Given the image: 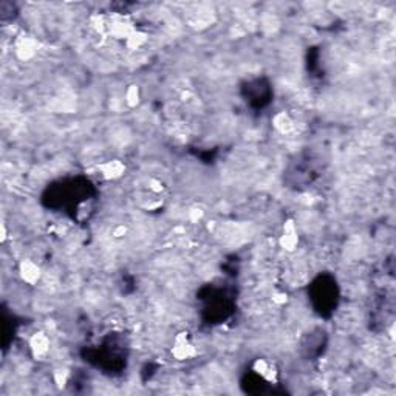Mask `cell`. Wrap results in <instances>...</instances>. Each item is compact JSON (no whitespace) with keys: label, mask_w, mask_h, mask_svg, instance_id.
Returning <instances> with one entry per match:
<instances>
[{"label":"cell","mask_w":396,"mask_h":396,"mask_svg":"<svg viewBox=\"0 0 396 396\" xmlns=\"http://www.w3.org/2000/svg\"><path fill=\"white\" fill-rule=\"evenodd\" d=\"M172 353H174V356H175L177 359H180V361H184V359H189V358L195 356V350H194V347L188 342V339H186V334H184V333L180 334V336H177Z\"/></svg>","instance_id":"6da1fadb"},{"label":"cell","mask_w":396,"mask_h":396,"mask_svg":"<svg viewBox=\"0 0 396 396\" xmlns=\"http://www.w3.org/2000/svg\"><path fill=\"white\" fill-rule=\"evenodd\" d=\"M98 169L102 172V177L107 180H115L118 177H121L126 171V166L118 161V159H113V161H107L101 166H98Z\"/></svg>","instance_id":"7a4b0ae2"},{"label":"cell","mask_w":396,"mask_h":396,"mask_svg":"<svg viewBox=\"0 0 396 396\" xmlns=\"http://www.w3.org/2000/svg\"><path fill=\"white\" fill-rule=\"evenodd\" d=\"M297 232H296V228H294V223L293 221H287L285 228H284V236H282L280 239V243L282 246H284L285 249L291 251L294 249V246L297 245Z\"/></svg>","instance_id":"3957f363"},{"label":"cell","mask_w":396,"mask_h":396,"mask_svg":"<svg viewBox=\"0 0 396 396\" xmlns=\"http://www.w3.org/2000/svg\"><path fill=\"white\" fill-rule=\"evenodd\" d=\"M48 347H50V341H48V337L43 333H37V334L33 336L31 348H33L36 356H43L48 352Z\"/></svg>","instance_id":"277c9868"},{"label":"cell","mask_w":396,"mask_h":396,"mask_svg":"<svg viewBox=\"0 0 396 396\" xmlns=\"http://www.w3.org/2000/svg\"><path fill=\"white\" fill-rule=\"evenodd\" d=\"M20 272H22L24 280L28 282V284H31V285L39 278V268L33 262H24L22 266H20Z\"/></svg>","instance_id":"5b68a950"},{"label":"cell","mask_w":396,"mask_h":396,"mask_svg":"<svg viewBox=\"0 0 396 396\" xmlns=\"http://www.w3.org/2000/svg\"><path fill=\"white\" fill-rule=\"evenodd\" d=\"M17 53L22 59L31 58V56H34V53H36V42L33 39H24L17 45Z\"/></svg>","instance_id":"8992f818"},{"label":"cell","mask_w":396,"mask_h":396,"mask_svg":"<svg viewBox=\"0 0 396 396\" xmlns=\"http://www.w3.org/2000/svg\"><path fill=\"white\" fill-rule=\"evenodd\" d=\"M274 126L280 132H288L291 129V120L285 115V113H278L274 118Z\"/></svg>","instance_id":"52a82bcc"},{"label":"cell","mask_w":396,"mask_h":396,"mask_svg":"<svg viewBox=\"0 0 396 396\" xmlns=\"http://www.w3.org/2000/svg\"><path fill=\"white\" fill-rule=\"evenodd\" d=\"M138 88L135 87V85H130V88L127 90V102H129V105H136V102H138Z\"/></svg>","instance_id":"ba28073f"}]
</instances>
